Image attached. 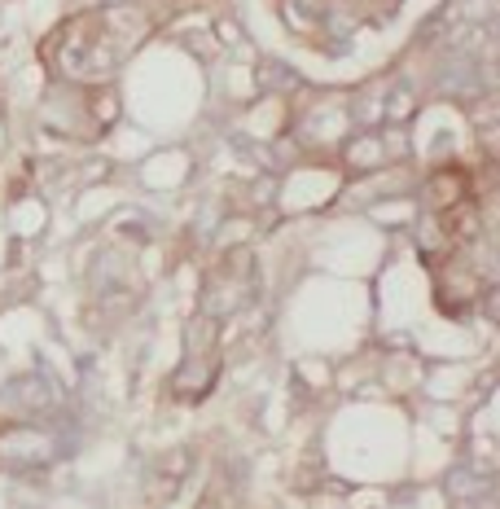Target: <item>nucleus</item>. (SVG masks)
<instances>
[{
    "mask_svg": "<svg viewBox=\"0 0 500 509\" xmlns=\"http://www.w3.org/2000/svg\"><path fill=\"white\" fill-rule=\"evenodd\" d=\"M470 198V180H465V171H439L434 180H430V203L443 211V207H452V203H465Z\"/></svg>",
    "mask_w": 500,
    "mask_h": 509,
    "instance_id": "f257e3e1",
    "label": "nucleus"
}]
</instances>
